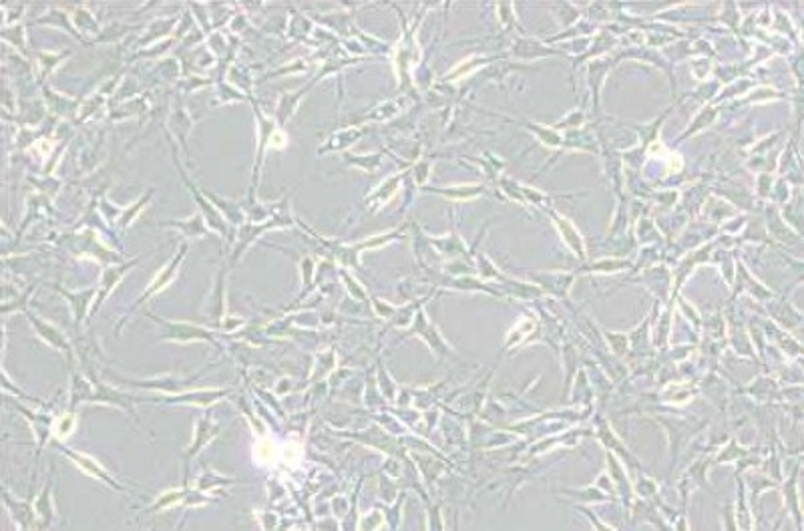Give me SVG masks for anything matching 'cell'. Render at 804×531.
Returning <instances> with one entry per match:
<instances>
[{"mask_svg": "<svg viewBox=\"0 0 804 531\" xmlns=\"http://www.w3.org/2000/svg\"><path fill=\"white\" fill-rule=\"evenodd\" d=\"M75 425H77L75 413H67V415L58 417V419L53 422V435L58 437V439H65V437H68L73 433Z\"/></svg>", "mask_w": 804, "mask_h": 531, "instance_id": "d6986e66", "label": "cell"}, {"mask_svg": "<svg viewBox=\"0 0 804 531\" xmlns=\"http://www.w3.org/2000/svg\"><path fill=\"white\" fill-rule=\"evenodd\" d=\"M58 449L63 451L65 455H67L70 461H75V463L79 465V469L81 471H85L87 475L95 477L97 481H101V483H105L107 487H111V489L115 491H125V487L115 479V477H111L101 465L97 463L95 459H91V457H87V455H79V453H75L73 449H68V447H63V445H58Z\"/></svg>", "mask_w": 804, "mask_h": 531, "instance_id": "5b68a950", "label": "cell"}, {"mask_svg": "<svg viewBox=\"0 0 804 531\" xmlns=\"http://www.w3.org/2000/svg\"><path fill=\"white\" fill-rule=\"evenodd\" d=\"M191 379L187 381H181L175 377H165V379H153V381H141V382H131L137 384L139 389H159V391H169V393H178L181 389H185L187 384H191Z\"/></svg>", "mask_w": 804, "mask_h": 531, "instance_id": "4fadbf2b", "label": "cell"}, {"mask_svg": "<svg viewBox=\"0 0 804 531\" xmlns=\"http://www.w3.org/2000/svg\"><path fill=\"white\" fill-rule=\"evenodd\" d=\"M67 55H49V53H41L39 55V59H41V68H42V77L47 75V73H51V71H55V67L65 59Z\"/></svg>", "mask_w": 804, "mask_h": 531, "instance_id": "7402d4cb", "label": "cell"}, {"mask_svg": "<svg viewBox=\"0 0 804 531\" xmlns=\"http://www.w3.org/2000/svg\"><path fill=\"white\" fill-rule=\"evenodd\" d=\"M230 391H195V393H183V395L173 396V398H167V403H175V405H214L218 403L219 398L228 395Z\"/></svg>", "mask_w": 804, "mask_h": 531, "instance_id": "8fae6325", "label": "cell"}, {"mask_svg": "<svg viewBox=\"0 0 804 531\" xmlns=\"http://www.w3.org/2000/svg\"><path fill=\"white\" fill-rule=\"evenodd\" d=\"M306 91H300V93H294V95H286L282 97V101H280V105H278V121L280 123H286L292 115H294V111L298 109V105H300L302 97Z\"/></svg>", "mask_w": 804, "mask_h": 531, "instance_id": "2e32d148", "label": "cell"}, {"mask_svg": "<svg viewBox=\"0 0 804 531\" xmlns=\"http://www.w3.org/2000/svg\"><path fill=\"white\" fill-rule=\"evenodd\" d=\"M187 495H190V491L187 489L167 491V493H163L161 497H157V501L151 505L149 509H145L143 513H153V511H159V509H165V507H171V505L179 503L181 499H187Z\"/></svg>", "mask_w": 804, "mask_h": 531, "instance_id": "9a60e30c", "label": "cell"}, {"mask_svg": "<svg viewBox=\"0 0 804 531\" xmlns=\"http://www.w3.org/2000/svg\"><path fill=\"white\" fill-rule=\"evenodd\" d=\"M254 113H256V121H258L259 141H258V153H256V165H254V176H252V188H249V195H254V191H256V185H258L259 171H261V164H264V157H266L268 145L272 143L273 135L280 131V129H276V121H273V119H270V117H266V115H264V111L259 109L258 105H254Z\"/></svg>", "mask_w": 804, "mask_h": 531, "instance_id": "277c9868", "label": "cell"}, {"mask_svg": "<svg viewBox=\"0 0 804 531\" xmlns=\"http://www.w3.org/2000/svg\"><path fill=\"white\" fill-rule=\"evenodd\" d=\"M218 433H219V425H216L209 417H202V419L197 421V425H195V439H193L190 449L185 451V455H183V459H185V477H183V481H187V469H190L191 459H193L199 451L204 449L205 445H207L214 437L218 435Z\"/></svg>", "mask_w": 804, "mask_h": 531, "instance_id": "52a82bcc", "label": "cell"}, {"mask_svg": "<svg viewBox=\"0 0 804 531\" xmlns=\"http://www.w3.org/2000/svg\"><path fill=\"white\" fill-rule=\"evenodd\" d=\"M151 318H153L155 322H159V326H161V338H163V341H178V342L205 341L218 346V342L214 338V332H209L207 328L187 324V322H171V320H163V318H157V316H151Z\"/></svg>", "mask_w": 804, "mask_h": 531, "instance_id": "3957f363", "label": "cell"}, {"mask_svg": "<svg viewBox=\"0 0 804 531\" xmlns=\"http://www.w3.org/2000/svg\"><path fill=\"white\" fill-rule=\"evenodd\" d=\"M223 276H225V272L221 270L218 280H216V286H214V294L209 296V310L207 312H209V316L216 322H219L223 312H225V282H223Z\"/></svg>", "mask_w": 804, "mask_h": 531, "instance_id": "7c38bea8", "label": "cell"}, {"mask_svg": "<svg viewBox=\"0 0 804 531\" xmlns=\"http://www.w3.org/2000/svg\"><path fill=\"white\" fill-rule=\"evenodd\" d=\"M28 316V320H30V324L35 326V330H37V334L41 336L42 341L47 342V344H51L53 348H56V350H63V353L67 354L68 358H73V348H70V344L67 342V338H65V334L61 332V330H56L53 324H49L47 320H42V318H39L37 314H32L30 310H25Z\"/></svg>", "mask_w": 804, "mask_h": 531, "instance_id": "8992f818", "label": "cell"}, {"mask_svg": "<svg viewBox=\"0 0 804 531\" xmlns=\"http://www.w3.org/2000/svg\"><path fill=\"white\" fill-rule=\"evenodd\" d=\"M185 254H187V244H181V248H179L178 254H175V256L171 258V262H169V264L165 266L163 270H159V272H157V276H155V278L151 280L149 286L145 288V292L141 294V298L137 300L135 304L131 306V310L127 312V316H125L123 320L119 322V326H117V332L121 330V326H123V324H125V320H127V318H129L131 314L135 312L137 308H141V306H143V302H147V300H151V298H153V296H157V294H159L161 290H165V288L169 286V284H171V282L175 280V276H178V272H179V266L183 264V258H185Z\"/></svg>", "mask_w": 804, "mask_h": 531, "instance_id": "6da1fadb", "label": "cell"}, {"mask_svg": "<svg viewBox=\"0 0 804 531\" xmlns=\"http://www.w3.org/2000/svg\"><path fill=\"white\" fill-rule=\"evenodd\" d=\"M44 95H47V103H49V107L55 111V113H67L68 109L75 111V107H77V103L75 101H70V99H67V97L63 95H55L53 91H49V89H44Z\"/></svg>", "mask_w": 804, "mask_h": 531, "instance_id": "ac0fdd59", "label": "cell"}, {"mask_svg": "<svg viewBox=\"0 0 804 531\" xmlns=\"http://www.w3.org/2000/svg\"><path fill=\"white\" fill-rule=\"evenodd\" d=\"M151 197H153V190L147 191L143 197H139V200H137L135 204L131 205V207L123 209V212H121V218H119V226H121V228H127V226H129V224H131V221H133V219H135L137 216L141 214V209L149 204Z\"/></svg>", "mask_w": 804, "mask_h": 531, "instance_id": "e0dca14e", "label": "cell"}, {"mask_svg": "<svg viewBox=\"0 0 804 531\" xmlns=\"http://www.w3.org/2000/svg\"><path fill=\"white\" fill-rule=\"evenodd\" d=\"M137 262H139V260H133L131 264H123V266H109V268L103 272V276H101V284H99V292H97L95 304H93V308H91V316L101 308V304L107 300V296L111 294V290L123 280L125 272H129Z\"/></svg>", "mask_w": 804, "mask_h": 531, "instance_id": "ba28073f", "label": "cell"}, {"mask_svg": "<svg viewBox=\"0 0 804 531\" xmlns=\"http://www.w3.org/2000/svg\"><path fill=\"white\" fill-rule=\"evenodd\" d=\"M173 159H175V165H178L179 173H181V177H183V183L190 188V191L193 193V197H195V202H197V207L202 209V214H204L205 221L216 230V232L219 233V236H228V219L223 218L221 214H219V209L216 207V205L211 204V200H209V195L207 193H204V191L199 190L193 181L190 179V176L185 173V169L181 167V164H179L178 155H175V149H173Z\"/></svg>", "mask_w": 804, "mask_h": 531, "instance_id": "7a4b0ae2", "label": "cell"}, {"mask_svg": "<svg viewBox=\"0 0 804 531\" xmlns=\"http://www.w3.org/2000/svg\"><path fill=\"white\" fill-rule=\"evenodd\" d=\"M382 523V515L376 511V513H369L366 518L362 519V525H360V531H374L378 525Z\"/></svg>", "mask_w": 804, "mask_h": 531, "instance_id": "cb8c5ba5", "label": "cell"}, {"mask_svg": "<svg viewBox=\"0 0 804 531\" xmlns=\"http://www.w3.org/2000/svg\"><path fill=\"white\" fill-rule=\"evenodd\" d=\"M173 121H175V127H179L178 131H175V135L181 139V145L183 147H187L185 145V141H187V133H190V127H191V121L190 117H187V111L179 109L173 113Z\"/></svg>", "mask_w": 804, "mask_h": 531, "instance_id": "ffe728a7", "label": "cell"}, {"mask_svg": "<svg viewBox=\"0 0 804 531\" xmlns=\"http://www.w3.org/2000/svg\"><path fill=\"white\" fill-rule=\"evenodd\" d=\"M230 483H233V479H225V477H218L214 471H209V473H205L202 479H199V489H214V487H219V485H230Z\"/></svg>", "mask_w": 804, "mask_h": 531, "instance_id": "44dd1931", "label": "cell"}, {"mask_svg": "<svg viewBox=\"0 0 804 531\" xmlns=\"http://www.w3.org/2000/svg\"><path fill=\"white\" fill-rule=\"evenodd\" d=\"M56 290H58V294L63 298L68 300L70 310H73V318H75V324H81V320L87 316L89 308H93V304H95L93 298H95V294L99 292V288H87L82 292H68L67 288L56 286Z\"/></svg>", "mask_w": 804, "mask_h": 531, "instance_id": "9c48e42d", "label": "cell"}, {"mask_svg": "<svg viewBox=\"0 0 804 531\" xmlns=\"http://www.w3.org/2000/svg\"><path fill=\"white\" fill-rule=\"evenodd\" d=\"M340 276H342V280H344V284H346V288H348V292H350V296H354L356 300H366V294L362 292V288L358 286V282H356V280H352V278L344 272V270H340Z\"/></svg>", "mask_w": 804, "mask_h": 531, "instance_id": "603a6c76", "label": "cell"}, {"mask_svg": "<svg viewBox=\"0 0 804 531\" xmlns=\"http://www.w3.org/2000/svg\"><path fill=\"white\" fill-rule=\"evenodd\" d=\"M161 226H163V228H178L179 232H183V236L190 238V240H195V238H202V236H207V233H209L207 226H205V218L202 212L195 214V216H191V218L183 219V221H163Z\"/></svg>", "mask_w": 804, "mask_h": 531, "instance_id": "30bf717a", "label": "cell"}, {"mask_svg": "<svg viewBox=\"0 0 804 531\" xmlns=\"http://www.w3.org/2000/svg\"><path fill=\"white\" fill-rule=\"evenodd\" d=\"M53 481L49 479V485L42 489V493L35 499V511H37V515H41L42 521H44V525H51L53 523V519H55V509H53V501H51V485Z\"/></svg>", "mask_w": 804, "mask_h": 531, "instance_id": "5bb4252c", "label": "cell"}]
</instances>
